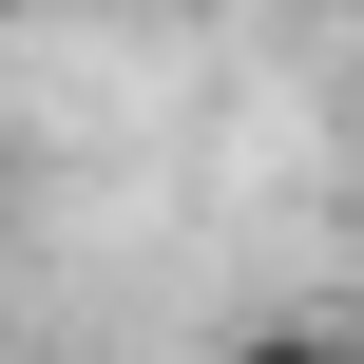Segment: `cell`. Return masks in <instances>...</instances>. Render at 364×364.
Returning <instances> with one entry per match:
<instances>
[{"mask_svg":"<svg viewBox=\"0 0 364 364\" xmlns=\"http://www.w3.org/2000/svg\"><path fill=\"white\" fill-rule=\"evenodd\" d=\"M346 115H364V96H346Z\"/></svg>","mask_w":364,"mask_h":364,"instance_id":"4","label":"cell"},{"mask_svg":"<svg viewBox=\"0 0 364 364\" xmlns=\"http://www.w3.org/2000/svg\"><path fill=\"white\" fill-rule=\"evenodd\" d=\"M211 364H346V326H288V307H269V326H230Z\"/></svg>","mask_w":364,"mask_h":364,"instance_id":"1","label":"cell"},{"mask_svg":"<svg viewBox=\"0 0 364 364\" xmlns=\"http://www.w3.org/2000/svg\"><path fill=\"white\" fill-rule=\"evenodd\" d=\"M346 364H364V307H346Z\"/></svg>","mask_w":364,"mask_h":364,"instance_id":"2","label":"cell"},{"mask_svg":"<svg viewBox=\"0 0 364 364\" xmlns=\"http://www.w3.org/2000/svg\"><path fill=\"white\" fill-rule=\"evenodd\" d=\"M0 19H19V0H0Z\"/></svg>","mask_w":364,"mask_h":364,"instance_id":"3","label":"cell"}]
</instances>
